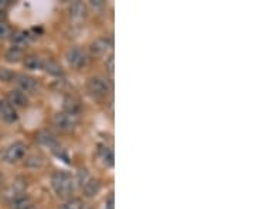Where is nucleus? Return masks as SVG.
<instances>
[{
  "label": "nucleus",
  "instance_id": "1",
  "mask_svg": "<svg viewBox=\"0 0 255 209\" xmlns=\"http://www.w3.org/2000/svg\"><path fill=\"white\" fill-rule=\"evenodd\" d=\"M51 185L55 193L61 198H67L75 190V181L66 171H57L51 177Z\"/></svg>",
  "mask_w": 255,
  "mask_h": 209
},
{
  "label": "nucleus",
  "instance_id": "2",
  "mask_svg": "<svg viewBox=\"0 0 255 209\" xmlns=\"http://www.w3.org/2000/svg\"><path fill=\"white\" fill-rule=\"evenodd\" d=\"M78 122H80L78 114L66 112V111L55 113L54 117H52V125L55 126V129H58L60 131H64V133L72 131L77 128Z\"/></svg>",
  "mask_w": 255,
  "mask_h": 209
},
{
  "label": "nucleus",
  "instance_id": "3",
  "mask_svg": "<svg viewBox=\"0 0 255 209\" xmlns=\"http://www.w3.org/2000/svg\"><path fill=\"white\" fill-rule=\"evenodd\" d=\"M88 91L91 92V95L97 97H105L106 95L111 94L112 91V82L106 80L105 77H94L88 80Z\"/></svg>",
  "mask_w": 255,
  "mask_h": 209
},
{
  "label": "nucleus",
  "instance_id": "4",
  "mask_svg": "<svg viewBox=\"0 0 255 209\" xmlns=\"http://www.w3.org/2000/svg\"><path fill=\"white\" fill-rule=\"evenodd\" d=\"M66 58H67L69 66H72L75 69H81L88 64V55L84 49L80 48V47H72V48L68 49Z\"/></svg>",
  "mask_w": 255,
  "mask_h": 209
},
{
  "label": "nucleus",
  "instance_id": "5",
  "mask_svg": "<svg viewBox=\"0 0 255 209\" xmlns=\"http://www.w3.org/2000/svg\"><path fill=\"white\" fill-rule=\"evenodd\" d=\"M26 151H27V145H24L23 142H15L13 145H10L6 148V151L3 154V160L9 162V164L17 162L24 157Z\"/></svg>",
  "mask_w": 255,
  "mask_h": 209
},
{
  "label": "nucleus",
  "instance_id": "6",
  "mask_svg": "<svg viewBox=\"0 0 255 209\" xmlns=\"http://www.w3.org/2000/svg\"><path fill=\"white\" fill-rule=\"evenodd\" d=\"M15 82H16L18 91H21L23 94L27 92V94H34L38 88V82L33 77H29L26 74H18L15 75Z\"/></svg>",
  "mask_w": 255,
  "mask_h": 209
},
{
  "label": "nucleus",
  "instance_id": "7",
  "mask_svg": "<svg viewBox=\"0 0 255 209\" xmlns=\"http://www.w3.org/2000/svg\"><path fill=\"white\" fill-rule=\"evenodd\" d=\"M112 48V40L108 38V37H101V38H97L95 41L91 43L89 46V51L92 55L95 57H101L103 54H106L109 49Z\"/></svg>",
  "mask_w": 255,
  "mask_h": 209
},
{
  "label": "nucleus",
  "instance_id": "8",
  "mask_svg": "<svg viewBox=\"0 0 255 209\" xmlns=\"http://www.w3.org/2000/svg\"><path fill=\"white\" fill-rule=\"evenodd\" d=\"M0 117L7 123H15L18 119L16 109L6 100H0Z\"/></svg>",
  "mask_w": 255,
  "mask_h": 209
},
{
  "label": "nucleus",
  "instance_id": "9",
  "mask_svg": "<svg viewBox=\"0 0 255 209\" xmlns=\"http://www.w3.org/2000/svg\"><path fill=\"white\" fill-rule=\"evenodd\" d=\"M7 102L16 109V108H26L27 103H29V99L26 96V94H23L21 91L15 89V91H10L9 95H7Z\"/></svg>",
  "mask_w": 255,
  "mask_h": 209
},
{
  "label": "nucleus",
  "instance_id": "10",
  "mask_svg": "<svg viewBox=\"0 0 255 209\" xmlns=\"http://www.w3.org/2000/svg\"><path fill=\"white\" fill-rule=\"evenodd\" d=\"M69 16L72 20L80 21L86 16V6L81 1H75L69 6Z\"/></svg>",
  "mask_w": 255,
  "mask_h": 209
},
{
  "label": "nucleus",
  "instance_id": "11",
  "mask_svg": "<svg viewBox=\"0 0 255 209\" xmlns=\"http://www.w3.org/2000/svg\"><path fill=\"white\" fill-rule=\"evenodd\" d=\"M30 41H32V35H30V32H16V34L13 35V38H12L13 47H16V48H20V49L27 47V46L30 44Z\"/></svg>",
  "mask_w": 255,
  "mask_h": 209
},
{
  "label": "nucleus",
  "instance_id": "12",
  "mask_svg": "<svg viewBox=\"0 0 255 209\" xmlns=\"http://www.w3.org/2000/svg\"><path fill=\"white\" fill-rule=\"evenodd\" d=\"M43 69L50 74L52 77H63L64 75V69L63 66L58 64L55 60H47V61H43Z\"/></svg>",
  "mask_w": 255,
  "mask_h": 209
},
{
  "label": "nucleus",
  "instance_id": "13",
  "mask_svg": "<svg viewBox=\"0 0 255 209\" xmlns=\"http://www.w3.org/2000/svg\"><path fill=\"white\" fill-rule=\"evenodd\" d=\"M37 140L43 145H49V147H55L58 145V140H57L55 134L51 133L50 130H41L37 136Z\"/></svg>",
  "mask_w": 255,
  "mask_h": 209
},
{
  "label": "nucleus",
  "instance_id": "14",
  "mask_svg": "<svg viewBox=\"0 0 255 209\" xmlns=\"http://www.w3.org/2000/svg\"><path fill=\"white\" fill-rule=\"evenodd\" d=\"M83 188H84L85 195H86L88 198H92V196H95L97 193L101 191V184H100V181L89 178L84 185H83Z\"/></svg>",
  "mask_w": 255,
  "mask_h": 209
},
{
  "label": "nucleus",
  "instance_id": "15",
  "mask_svg": "<svg viewBox=\"0 0 255 209\" xmlns=\"http://www.w3.org/2000/svg\"><path fill=\"white\" fill-rule=\"evenodd\" d=\"M32 207V201L27 195L21 193L12 199V208L13 209H27Z\"/></svg>",
  "mask_w": 255,
  "mask_h": 209
},
{
  "label": "nucleus",
  "instance_id": "16",
  "mask_svg": "<svg viewBox=\"0 0 255 209\" xmlns=\"http://www.w3.org/2000/svg\"><path fill=\"white\" fill-rule=\"evenodd\" d=\"M100 157H101V160L106 165H109V167L114 165V151H112L111 147H108V145H100Z\"/></svg>",
  "mask_w": 255,
  "mask_h": 209
},
{
  "label": "nucleus",
  "instance_id": "17",
  "mask_svg": "<svg viewBox=\"0 0 255 209\" xmlns=\"http://www.w3.org/2000/svg\"><path fill=\"white\" fill-rule=\"evenodd\" d=\"M24 66L29 68V69H33V71L41 69L43 68V60L38 55H29L24 60Z\"/></svg>",
  "mask_w": 255,
  "mask_h": 209
},
{
  "label": "nucleus",
  "instance_id": "18",
  "mask_svg": "<svg viewBox=\"0 0 255 209\" xmlns=\"http://www.w3.org/2000/svg\"><path fill=\"white\" fill-rule=\"evenodd\" d=\"M21 58H23V49L12 47V48H9V51L6 52V60L9 63H18Z\"/></svg>",
  "mask_w": 255,
  "mask_h": 209
},
{
  "label": "nucleus",
  "instance_id": "19",
  "mask_svg": "<svg viewBox=\"0 0 255 209\" xmlns=\"http://www.w3.org/2000/svg\"><path fill=\"white\" fill-rule=\"evenodd\" d=\"M58 209H85V205L81 199H78V198H71V199L66 201Z\"/></svg>",
  "mask_w": 255,
  "mask_h": 209
},
{
  "label": "nucleus",
  "instance_id": "20",
  "mask_svg": "<svg viewBox=\"0 0 255 209\" xmlns=\"http://www.w3.org/2000/svg\"><path fill=\"white\" fill-rule=\"evenodd\" d=\"M15 80V74L6 68H0V80H4V82H9V80Z\"/></svg>",
  "mask_w": 255,
  "mask_h": 209
},
{
  "label": "nucleus",
  "instance_id": "21",
  "mask_svg": "<svg viewBox=\"0 0 255 209\" xmlns=\"http://www.w3.org/2000/svg\"><path fill=\"white\" fill-rule=\"evenodd\" d=\"M10 34H12V30L9 24H6L4 21H0V38H7Z\"/></svg>",
  "mask_w": 255,
  "mask_h": 209
},
{
  "label": "nucleus",
  "instance_id": "22",
  "mask_svg": "<svg viewBox=\"0 0 255 209\" xmlns=\"http://www.w3.org/2000/svg\"><path fill=\"white\" fill-rule=\"evenodd\" d=\"M89 178L91 177H89V174H88V171H86V170H80V173H78V178H77V179H78V184H80L81 187L84 185L85 182H86Z\"/></svg>",
  "mask_w": 255,
  "mask_h": 209
},
{
  "label": "nucleus",
  "instance_id": "23",
  "mask_svg": "<svg viewBox=\"0 0 255 209\" xmlns=\"http://www.w3.org/2000/svg\"><path fill=\"white\" fill-rule=\"evenodd\" d=\"M105 66H106L108 74L112 77V75H114V55H109V57H108V60H106V63H105Z\"/></svg>",
  "mask_w": 255,
  "mask_h": 209
},
{
  "label": "nucleus",
  "instance_id": "24",
  "mask_svg": "<svg viewBox=\"0 0 255 209\" xmlns=\"http://www.w3.org/2000/svg\"><path fill=\"white\" fill-rule=\"evenodd\" d=\"M106 209H114V193H111L108 196V201H106Z\"/></svg>",
  "mask_w": 255,
  "mask_h": 209
},
{
  "label": "nucleus",
  "instance_id": "25",
  "mask_svg": "<svg viewBox=\"0 0 255 209\" xmlns=\"http://www.w3.org/2000/svg\"><path fill=\"white\" fill-rule=\"evenodd\" d=\"M9 4V1L7 0H0V6H3V7H6Z\"/></svg>",
  "mask_w": 255,
  "mask_h": 209
},
{
  "label": "nucleus",
  "instance_id": "26",
  "mask_svg": "<svg viewBox=\"0 0 255 209\" xmlns=\"http://www.w3.org/2000/svg\"><path fill=\"white\" fill-rule=\"evenodd\" d=\"M1 185H3V176L0 174V188H1Z\"/></svg>",
  "mask_w": 255,
  "mask_h": 209
},
{
  "label": "nucleus",
  "instance_id": "27",
  "mask_svg": "<svg viewBox=\"0 0 255 209\" xmlns=\"http://www.w3.org/2000/svg\"><path fill=\"white\" fill-rule=\"evenodd\" d=\"M27 209H35V208H33V207H30V208H27Z\"/></svg>",
  "mask_w": 255,
  "mask_h": 209
}]
</instances>
